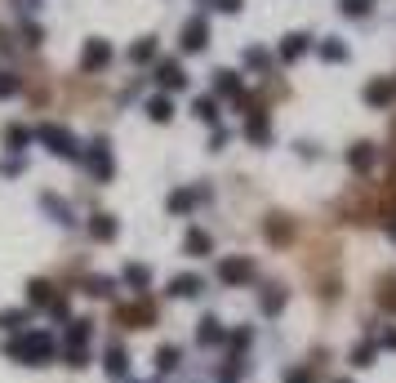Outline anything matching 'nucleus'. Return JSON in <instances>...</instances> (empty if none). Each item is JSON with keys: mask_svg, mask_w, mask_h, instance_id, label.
Listing matches in <instances>:
<instances>
[{"mask_svg": "<svg viewBox=\"0 0 396 383\" xmlns=\"http://www.w3.org/2000/svg\"><path fill=\"white\" fill-rule=\"evenodd\" d=\"M5 352L14 356V361H22V366H45L58 352V343H54L50 330H22V334H14V339L5 343Z\"/></svg>", "mask_w": 396, "mask_h": 383, "instance_id": "obj_1", "label": "nucleus"}, {"mask_svg": "<svg viewBox=\"0 0 396 383\" xmlns=\"http://www.w3.org/2000/svg\"><path fill=\"white\" fill-rule=\"evenodd\" d=\"M36 138H41L54 157H67V161H80V157H85V147L76 143V134L63 129V125H36Z\"/></svg>", "mask_w": 396, "mask_h": 383, "instance_id": "obj_2", "label": "nucleus"}, {"mask_svg": "<svg viewBox=\"0 0 396 383\" xmlns=\"http://www.w3.org/2000/svg\"><path fill=\"white\" fill-rule=\"evenodd\" d=\"M214 277H219L223 285H232V290H241V285H249V281H254V263H249L245 254L219 259V268H214Z\"/></svg>", "mask_w": 396, "mask_h": 383, "instance_id": "obj_3", "label": "nucleus"}, {"mask_svg": "<svg viewBox=\"0 0 396 383\" xmlns=\"http://www.w3.org/2000/svg\"><path fill=\"white\" fill-rule=\"evenodd\" d=\"M89 165V174L98 178V183H107V178L116 174V161H112V147H107V138H94L89 147H85V157H80Z\"/></svg>", "mask_w": 396, "mask_h": 383, "instance_id": "obj_4", "label": "nucleus"}, {"mask_svg": "<svg viewBox=\"0 0 396 383\" xmlns=\"http://www.w3.org/2000/svg\"><path fill=\"white\" fill-rule=\"evenodd\" d=\"M116 321H121L125 330H147V326H156V303L147 294L138 298V303H129V308H121V312H116Z\"/></svg>", "mask_w": 396, "mask_h": 383, "instance_id": "obj_5", "label": "nucleus"}, {"mask_svg": "<svg viewBox=\"0 0 396 383\" xmlns=\"http://www.w3.org/2000/svg\"><path fill=\"white\" fill-rule=\"evenodd\" d=\"M361 99H365V107H374V112H388V103L396 99V80L392 76H374L361 89Z\"/></svg>", "mask_w": 396, "mask_h": 383, "instance_id": "obj_6", "label": "nucleus"}, {"mask_svg": "<svg viewBox=\"0 0 396 383\" xmlns=\"http://www.w3.org/2000/svg\"><path fill=\"white\" fill-rule=\"evenodd\" d=\"M107 63H112V45L103 36H89L85 50H80V71H103Z\"/></svg>", "mask_w": 396, "mask_h": 383, "instance_id": "obj_7", "label": "nucleus"}, {"mask_svg": "<svg viewBox=\"0 0 396 383\" xmlns=\"http://www.w3.org/2000/svg\"><path fill=\"white\" fill-rule=\"evenodd\" d=\"M205 196H210V187H178V192H170L165 210H170V214H191Z\"/></svg>", "mask_w": 396, "mask_h": 383, "instance_id": "obj_8", "label": "nucleus"}, {"mask_svg": "<svg viewBox=\"0 0 396 383\" xmlns=\"http://www.w3.org/2000/svg\"><path fill=\"white\" fill-rule=\"evenodd\" d=\"M156 85H161L165 94H178V89H187V71L183 63H174V58H165V63H156Z\"/></svg>", "mask_w": 396, "mask_h": 383, "instance_id": "obj_9", "label": "nucleus"}, {"mask_svg": "<svg viewBox=\"0 0 396 383\" xmlns=\"http://www.w3.org/2000/svg\"><path fill=\"white\" fill-rule=\"evenodd\" d=\"M227 334H232V330H227L219 317H200V326H196V343H200V348H223Z\"/></svg>", "mask_w": 396, "mask_h": 383, "instance_id": "obj_10", "label": "nucleus"}, {"mask_svg": "<svg viewBox=\"0 0 396 383\" xmlns=\"http://www.w3.org/2000/svg\"><path fill=\"white\" fill-rule=\"evenodd\" d=\"M200 290H205V277H196V272H178V277H170V285H165L170 298H196Z\"/></svg>", "mask_w": 396, "mask_h": 383, "instance_id": "obj_11", "label": "nucleus"}, {"mask_svg": "<svg viewBox=\"0 0 396 383\" xmlns=\"http://www.w3.org/2000/svg\"><path fill=\"white\" fill-rule=\"evenodd\" d=\"M205 45H210V22L205 18H191L187 27H183V50L187 54H200Z\"/></svg>", "mask_w": 396, "mask_h": 383, "instance_id": "obj_12", "label": "nucleus"}, {"mask_svg": "<svg viewBox=\"0 0 396 383\" xmlns=\"http://www.w3.org/2000/svg\"><path fill=\"white\" fill-rule=\"evenodd\" d=\"M183 254H191V259H210V254H214V236L205 232V227H191V232L183 236Z\"/></svg>", "mask_w": 396, "mask_h": 383, "instance_id": "obj_13", "label": "nucleus"}, {"mask_svg": "<svg viewBox=\"0 0 396 383\" xmlns=\"http://www.w3.org/2000/svg\"><path fill=\"white\" fill-rule=\"evenodd\" d=\"M121 281L129 285V290H134L138 298L142 294H147L152 290V268H147V263H125V272H121Z\"/></svg>", "mask_w": 396, "mask_h": 383, "instance_id": "obj_14", "label": "nucleus"}, {"mask_svg": "<svg viewBox=\"0 0 396 383\" xmlns=\"http://www.w3.org/2000/svg\"><path fill=\"white\" fill-rule=\"evenodd\" d=\"M285 285H263V294H258V312L263 317H281V308H285Z\"/></svg>", "mask_w": 396, "mask_h": 383, "instance_id": "obj_15", "label": "nucleus"}, {"mask_svg": "<svg viewBox=\"0 0 396 383\" xmlns=\"http://www.w3.org/2000/svg\"><path fill=\"white\" fill-rule=\"evenodd\" d=\"M307 50H311V36L294 31V36H285V41H281V50H276V54H281V63H298Z\"/></svg>", "mask_w": 396, "mask_h": 383, "instance_id": "obj_16", "label": "nucleus"}, {"mask_svg": "<svg viewBox=\"0 0 396 383\" xmlns=\"http://www.w3.org/2000/svg\"><path fill=\"white\" fill-rule=\"evenodd\" d=\"M245 138H249V143H258V147H267L272 129H267V112H263V107H258V112H249V116H245Z\"/></svg>", "mask_w": 396, "mask_h": 383, "instance_id": "obj_17", "label": "nucleus"}, {"mask_svg": "<svg viewBox=\"0 0 396 383\" xmlns=\"http://www.w3.org/2000/svg\"><path fill=\"white\" fill-rule=\"evenodd\" d=\"M89 339H94V321L89 317H76L67 326V343H63V348H89Z\"/></svg>", "mask_w": 396, "mask_h": 383, "instance_id": "obj_18", "label": "nucleus"}, {"mask_svg": "<svg viewBox=\"0 0 396 383\" xmlns=\"http://www.w3.org/2000/svg\"><path fill=\"white\" fill-rule=\"evenodd\" d=\"M103 361H107V375H112V379H125V375H129V356H125L121 343H107V348H103Z\"/></svg>", "mask_w": 396, "mask_h": 383, "instance_id": "obj_19", "label": "nucleus"}, {"mask_svg": "<svg viewBox=\"0 0 396 383\" xmlns=\"http://www.w3.org/2000/svg\"><path fill=\"white\" fill-rule=\"evenodd\" d=\"M178 366H183V348H178V343H165V348H156V375H174Z\"/></svg>", "mask_w": 396, "mask_h": 383, "instance_id": "obj_20", "label": "nucleus"}, {"mask_svg": "<svg viewBox=\"0 0 396 383\" xmlns=\"http://www.w3.org/2000/svg\"><path fill=\"white\" fill-rule=\"evenodd\" d=\"M374 157H379L374 143H356V147H347V165H352L356 174H365L369 165H374Z\"/></svg>", "mask_w": 396, "mask_h": 383, "instance_id": "obj_21", "label": "nucleus"}, {"mask_svg": "<svg viewBox=\"0 0 396 383\" xmlns=\"http://www.w3.org/2000/svg\"><path fill=\"white\" fill-rule=\"evenodd\" d=\"M31 138H36L31 125H5V147H9V152H27Z\"/></svg>", "mask_w": 396, "mask_h": 383, "instance_id": "obj_22", "label": "nucleus"}, {"mask_svg": "<svg viewBox=\"0 0 396 383\" xmlns=\"http://www.w3.org/2000/svg\"><path fill=\"white\" fill-rule=\"evenodd\" d=\"M54 285L50 281H27V308H50L54 303Z\"/></svg>", "mask_w": 396, "mask_h": 383, "instance_id": "obj_23", "label": "nucleus"}, {"mask_svg": "<svg viewBox=\"0 0 396 383\" xmlns=\"http://www.w3.org/2000/svg\"><path fill=\"white\" fill-rule=\"evenodd\" d=\"M27 308H5V312H0V330H5V334H22V330H27Z\"/></svg>", "mask_w": 396, "mask_h": 383, "instance_id": "obj_24", "label": "nucleus"}, {"mask_svg": "<svg viewBox=\"0 0 396 383\" xmlns=\"http://www.w3.org/2000/svg\"><path fill=\"white\" fill-rule=\"evenodd\" d=\"M116 232H121V227H116L112 214H94V223H89V236H94V241H116Z\"/></svg>", "mask_w": 396, "mask_h": 383, "instance_id": "obj_25", "label": "nucleus"}, {"mask_svg": "<svg viewBox=\"0 0 396 383\" xmlns=\"http://www.w3.org/2000/svg\"><path fill=\"white\" fill-rule=\"evenodd\" d=\"M214 94H219V99H241V76H236V71H219V80H214Z\"/></svg>", "mask_w": 396, "mask_h": 383, "instance_id": "obj_26", "label": "nucleus"}, {"mask_svg": "<svg viewBox=\"0 0 396 383\" xmlns=\"http://www.w3.org/2000/svg\"><path fill=\"white\" fill-rule=\"evenodd\" d=\"M147 116H152V121H174V99H170V94H156V99H147Z\"/></svg>", "mask_w": 396, "mask_h": 383, "instance_id": "obj_27", "label": "nucleus"}, {"mask_svg": "<svg viewBox=\"0 0 396 383\" xmlns=\"http://www.w3.org/2000/svg\"><path fill=\"white\" fill-rule=\"evenodd\" d=\"M316 54L325 58V63H347V45L339 41V36H325V41L316 45Z\"/></svg>", "mask_w": 396, "mask_h": 383, "instance_id": "obj_28", "label": "nucleus"}, {"mask_svg": "<svg viewBox=\"0 0 396 383\" xmlns=\"http://www.w3.org/2000/svg\"><path fill=\"white\" fill-rule=\"evenodd\" d=\"M41 205H45V210L54 214V223H67V227L76 223V219H71V205H63V201H58L54 192H45V196H41Z\"/></svg>", "mask_w": 396, "mask_h": 383, "instance_id": "obj_29", "label": "nucleus"}, {"mask_svg": "<svg viewBox=\"0 0 396 383\" xmlns=\"http://www.w3.org/2000/svg\"><path fill=\"white\" fill-rule=\"evenodd\" d=\"M191 112H196L205 125H219V99H210V94H200V99L191 103Z\"/></svg>", "mask_w": 396, "mask_h": 383, "instance_id": "obj_30", "label": "nucleus"}, {"mask_svg": "<svg viewBox=\"0 0 396 383\" xmlns=\"http://www.w3.org/2000/svg\"><path fill=\"white\" fill-rule=\"evenodd\" d=\"M85 294H89V298H112V294H116V281H112V277H89V281H85Z\"/></svg>", "mask_w": 396, "mask_h": 383, "instance_id": "obj_31", "label": "nucleus"}, {"mask_svg": "<svg viewBox=\"0 0 396 383\" xmlns=\"http://www.w3.org/2000/svg\"><path fill=\"white\" fill-rule=\"evenodd\" d=\"M129 58H134V63H152V58H156V36L134 41V45H129Z\"/></svg>", "mask_w": 396, "mask_h": 383, "instance_id": "obj_32", "label": "nucleus"}, {"mask_svg": "<svg viewBox=\"0 0 396 383\" xmlns=\"http://www.w3.org/2000/svg\"><path fill=\"white\" fill-rule=\"evenodd\" d=\"M294 236V227L281 219V214H272V223H267V241H290Z\"/></svg>", "mask_w": 396, "mask_h": 383, "instance_id": "obj_33", "label": "nucleus"}, {"mask_svg": "<svg viewBox=\"0 0 396 383\" xmlns=\"http://www.w3.org/2000/svg\"><path fill=\"white\" fill-rule=\"evenodd\" d=\"M241 63H245L249 71H267V67H272V58H267V50H245V54H241Z\"/></svg>", "mask_w": 396, "mask_h": 383, "instance_id": "obj_34", "label": "nucleus"}, {"mask_svg": "<svg viewBox=\"0 0 396 383\" xmlns=\"http://www.w3.org/2000/svg\"><path fill=\"white\" fill-rule=\"evenodd\" d=\"M374 352H379V343H374V339H369V343H356L352 366H374Z\"/></svg>", "mask_w": 396, "mask_h": 383, "instance_id": "obj_35", "label": "nucleus"}, {"mask_svg": "<svg viewBox=\"0 0 396 383\" xmlns=\"http://www.w3.org/2000/svg\"><path fill=\"white\" fill-rule=\"evenodd\" d=\"M63 366H71V370L89 366V348H63Z\"/></svg>", "mask_w": 396, "mask_h": 383, "instance_id": "obj_36", "label": "nucleus"}, {"mask_svg": "<svg viewBox=\"0 0 396 383\" xmlns=\"http://www.w3.org/2000/svg\"><path fill=\"white\" fill-rule=\"evenodd\" d=\"M379 303H383V308H388V312L396 317V277H388V281H383V290H379Z\"/></svg>", "mask_w": 396, "mask_h": 383, "instance_id": "obj_37", "label": "nucleus"}, {"mask_svg": "<svg viewBox=\"0 0 396 383\" xmlns=\"http://www.w3.org/2000/svg\"><path fill=\"white\" fill-rule=\"evenodd\" d=\"M339 9H343L347 18H365V14H369V0H343Z\"/></svg>", "mask_w": 396, "mask_h": 383, "instance_id": "obj_38", "label": "nucleus"}, {"mask_svg": "<svg viewBox=\"0 0 396 383\" xmlns=\"http://www.w3.org/2000/svg\"><path fill=\"white\" fill-rule=\"evenodd\" d=\"M285 383H316V370H311V366H298V370L285 375Z\"/></svg>", "mask_w": 396, "mask_h": 383, "instance_id": "obj_39", "label": "nucleus"}, {"mask_svg": "<svg viewBox=\"0 0 396 383\" xmlns=\"http://www.w3.org/2000/svg\"><path fill=\"white\" fill-rule=\"evenodd\" d=\"M9 94H18V76H9V71H0V99H9Z\"/></svg>", "mask_w": 396, "mask_h": 383, "instance_id": "obj_40", "label": "nucleus"}, {"mask_svg": "<svg viewBox=\"0 0 396 383\" xmlns=\"http://www.w3.org/2000/svg\"><path fill=\"white\" fill-rule=\"evenodd\" d=\"M22 41H27V45H41V41H45V31L36 27V22H27V27H22Z\"/></svg>", "mask_w": 396, "mask_h": 383, "instance_id": "obj_41", "label": "nucleus"}, {"mask_svg": "<svg viewBox=\"0 0 396 383\" xmlns=\"http://www.w3.org/2000/svg\"><path fill=\"white\" fill-rule=\"evenodd\" d=\"M50 317H54V321H67V317H71V308L63 303V298H54V303H50Z\"/></svg>", "mask_w": 396, "mask_h": 383, "instance_id": "obj_42", "label": "nucleus"}, {"mask_svg": "<svg viewBox=\"0 0 396 383\" xmlns=\"http://www.w3.org/2000/svg\"><path fill=\"white\" fill-rule=\"evenodd\" d=\"M0 174H9V178H14V174H22V161H18V157H9V161H0Z\"/></svg>", "mask_w": 396, "mask_h": 383, "instance_id": "obj_43", "label": "nucleus"}, {"mask_svg": "<svg viewBox=\"0 0 396 383\" xmlns=\"http://www.w3.org/2000/svg\"><path fill=\"white\" fill-rule=\"evenodd\" d=\"M374 343H379V348H392V352H396V330H383Z\"/></svg>", "mask_w": 396, "mask_h": 383, "instance_id": "obj_44", "label": "nucleus"}, {"mask_svg": "<svg viewBox=\"0 0 396 383\" xmlns=\"http://www.w3.org/2000/svg\"><path fill=\"white\" fill-rule=\"evenodd\" d=\"M298 157L311 161V157H321V147H311V143H298Z\"/></svg>", "mask_w": 396, "mask_h": 383, "instance_id": "obj_45", "label": "nucleus"}, {"mask_svg": "<svg viewBox=\"0 0 396 383\" xmlns=\"http://www.w3.org/2000/svg\"><path fill=\"white\" fill-rule=\"evenodd\" d=\"M241 5H245V0H219V9H223V14H236Z\"/></svg>", "mask_w": 396, "mask_h": 383, "instance_id": "obj_46", "label": "nucleus"}, {"mask_svg": "<svg viewBox=\"0 0 396 383\" xmlns=\"http://www.w3.org/2000/svg\"><path fill=\"white\" fill-rule=\"evenodd\" d=\"M388 232H392V241H396V214H392V219H388Z\"/></svg>", "mask_w": 396, "mask_h": 383, "instance_id": "obj_47", "label": "nucleus"}, {"mask_svg": "<svg viewBox=\"0 0 396 383\" xmlns=\"http://www.w3.org/2000/svg\"><path fill=\"white\" fill-rule=\"evenodd\" d=\"M18 5H22V9H36V5H41V0H18Z\"/></svg>", "mask_w": 396, "mask_h": 383, "instance_id": "obj_48", "label": "nucleus"}, {"mask_svg": "<svg viewBox=\"0 0 396 383\" xmlns=\"http://www.w3.org/2000/svg\"><path fill=\"white\" fill-rule=\"evenodd\" d=\"M334 383H352V379H334Z\"/></svg>", "mask_w": 396, "mask_h": 383, "instance_id": "obj_49", "label": "nucleus"}, {"mask_svg": "<svg viewBox=\"0 0 396 383\" xmlns=\"http://www.w3.org/2000/svg\"><path fill=\"white\" fill-rule=\"evenodd\" d=\"M219 383H236V379H219Z\"/></svg>", "mask_w": 396, "mask_h": 383, "instance_id": "obj_50", "label": "nucleus"}]
</instances>
